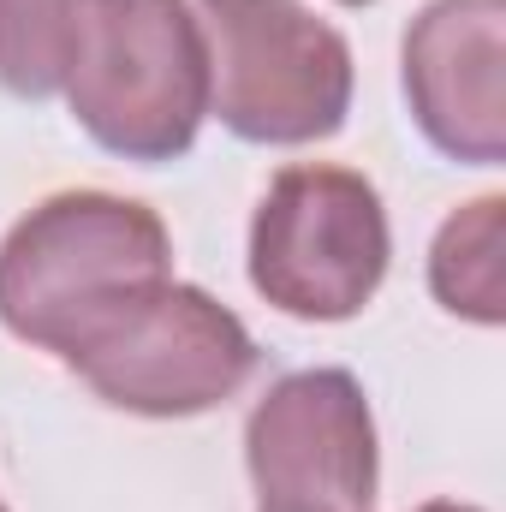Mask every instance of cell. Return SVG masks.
Segmentation results:
<instances>
[{
	"mask_svg": "<svg viewBox=\"0 0 506 512\" xmlns=\"http://www.w3.org/2000/svg\"><path fill=\"white\" fill-rule=\"evenodd\" d=\"M340 6H370V0H340Z\"/></svg>",
	"mask_w": 506,
	"mask_h": 512,
	"instance_id": "obj_11",
	"label": "cell"
},
{
	"mask_svg": "<svg viewBox=\"0 0 506 512\" xmlns=\"http://www.w3.org/2000/svg\"><path fill=\"white\" fill-rule=\"evenodd\" d=\"M209 114L245 143H316L352 114V48L304 0H197Z\"/></svg>",
	"mask_w": 506,
	"mask_h": 512,
	"instance_id": "obj_3",
	"label": "cell"
},
{
	"mask_svg": "<svg viewBox=\"0 0 506 512\" xmlns=\"http://www.w3.org/2000/svg\"><path fill=\"white\" fill-rule=\"evenodd\" d=\"M417 512H477V507H459V501H429V507H417Z\"/></svg>",
	"mask_w": 506,
	"mask_h": 512,
	"instance_id": "obj_10",
	"label": "cell"
},
{
	"mask_svg": "<svg viewBox=\"0 0 506 512\" xmlns=\"http://www.w3.org/2000/svg\"><path fill=\"white\" fill-rule=\"evenodd\" d=\"M161 280H173V239L149 203L60 191L0 239V322L66 364Z\"/></svg>",
	"mask_w": 506,
	"mask_h": 512,
	"instance_id": "obj_1",
	"label": "cell"
},
{
	"mask_svg": "<svg viewBox=\"0 0 506 512\" xmlns=\"http://www.w3.org/2000/svg\"><path fill=\"white\" fill-rule=\"evenodd\" d=\"M262 512H286V507H262Z\"/></svg>",
	"mask_w": 506,
	"mask_h": 512,
	"instance_id": "obj_12",
	"label": "cell"
},
{
	"mask_svg": "<svg viewBox=\"0 0 506 512\" xmlns=\"http://www.w3.org/2000/svg\"><path fill=\"white\" fill-rule=\"evenodd\" d=\"M387 209L381 191L328 161L286 167L251 221V286L298 322H346L387 280Z\"/></svg>",
	"mask_w": 506,
	"mask_h": 512,
	"instance_id": "obj_4",
	"label": "cell"
},
{
	"mask_svg": "<svg viewBox=\"0 0 506 512\" xmlns=\"http://www.w3.org/2000/svg\"><path fill=\"white\" fill-rule=\"evenodd\" d=\"M0 512H6V507H0Z\"/></svg>",
	"mask_w": 506,
	"mask_h": 512,
	"instance_id": "obj_13",
	"label": "cell"
},
{
	"mask_svg": "<svg viewBox=\"0 0 506 512\" xmlns=\"http://www.w3.org/2000/svg\"><path fill=\"white\" fill-rule=\"evenodd\" d=\"M245 465L262 507L370 512L381 483L376 417L358 376L298 370L256 399L245 423Z\"/></svg>",
	"mask_w": 506,
	"mask_h": 512,
	"instance_id": "obj_6",
	"label": "cell"
},
{
	"mask_svg": "<svg viewBox=\"0 0 506 512\" xmlns=\"http://www.w3.org/2000/svg\"><path fill=\"white\" fill-rule=\"evenodd\" d=\"M72 120L126 161H173L209 114V48L185 0H90L66 66Z\"/></svg>",
	"mask_w": 506,
	"mask_h": 512,
	"instance_id": "obj_2",
	"label": "cell"
},
{
	"mask_svg": "<svg viewBox=\"0 0 506 512\" xmlns=\"http://www.w3.org/2000/svg\"><path fill=\"white\" fill-rule=\"evenodd\" d=\"M66 370L137 417H197L227 405L256 370L251 328L203 286L161 280L90 334Z\"/></svg>",
	"mask_w": 506,
	"mask_h": 512,
	"instance_id": "obj_5",
	"label": "cell"
},
{
	"mask_svg": "<svg viewBox=\"0 0 506 512\" xmlns=\"http://www.w3.org/2000/svg\"><path fill=\"white\" fill-rule=\"evenodd\" d=\"M405 102L423 137L465 161H506V0H429L405 30Z\"/></svg>",
	"mask_w": 506,
	"mask_h": 512,
	"instance_id": "obj_7",
	"label": "cell"
},
{
	"mask_svg": "<svg viewBox=\"0 0 506 512\" xmlns=\"http://www.w3.org/2000/svg\"><path fill=\"white\" fill-rule=\"evenodd\" d=\"M429 286L465 322H483V328L506 322V197L489 191V197L465 203L435 233Z\"/></svg>",
	"mask_w": 506,
	"mask_h": 512,
	"instance_id": "obj_8",
	"label": "cell"
},
{
	"mask_svg": "<svg viewBox=\"0 0 506 512\" xmlns=\"http://www.w3.org/2000/svg\"><path fill=\"white\" fill-rule=\"evenodd\" d=\"M90 0H0V84L24 102H48L66 84Z\"/></svg>",
	"mask_w": 506,
	"mask_h": 512,
	"instance_id": "obj_9",
	"label": "cell"
}]
</instances>
